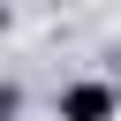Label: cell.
<instances>
[{"label":"cell","mask_w":121,"mask_h":121,"mask_svg":"<svg viewBox=\"0 0 121 121\" xmlns=\"http://www.w3.org/2000/svg\"><path fill=\"white\" fill-rule=\"evenodd\" d=\"M113 113H121L113 83H68L60 91V121H113Z\"/></svg>","instance_id":"obj_1"},{"label":"cell","mask_w":121,"mask_h":121,"mask_svg":"<svg viewBox=\"0 0 121 121\" xmlns=\"http://www.w3.org/2000/svg\"><path fill=\"white\" fill-rule=\"evenodd\" d=\"M15 113H23V91H15V83H0V121H15Z\"/></svg>","instance_id":"obj_2"},{"label":"cell","mask_w":121,"mask_h":121,"mask_svg":"<svg viewBox=\"0 0 121 121\" xmlns=\"http://www.w3.org/2000/svg\"><path fill=\"white\" fill-rule=\"evenodd\" d=\"M0 30H8V8H0Z\"/></svg>","instance_id":"obj_3"}]
</instances>
